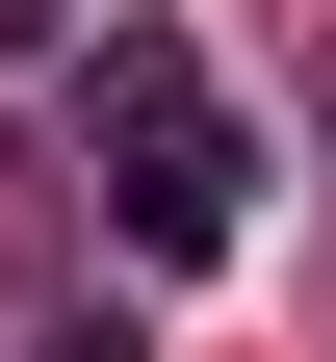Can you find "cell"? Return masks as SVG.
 Here are the masks:
<instances>
[{
  "mask_svg": "<svg viewBox=\"0 0 336 362\" xmlns=\"http://www.w3.org/2000/svg\"><path fill=\"white\" fill-rule=\"evenodd\" d=\"M78 156H104V233L156 259V285H207V259L259 233V104H233L181 26H104V52H78Z\"/></svg>",
  "mask_w": 336,
  "mask_h": 362,
  "instance_id": "1",
  "label": "cell"
},
{
  "mask_svg": "<svg viewBox=\"0 0 336 362\" xmlns=\"http://www.w3.org/2000/svg\"><path fill=\"white\" fill-rule=\"evenodd\" d=\"M26 362H156V337H129V310H52V337H26Z\"/></svg>",
  "mask_w": 336,
  "mask_h": 362,
  "instance_id": "2",
  "label": "cell"
},
{
  "mask_svg": "<svg viewBox=\"0 0 336 362\" xmlns=\"http://www.w3.org/2000/svg\"><path fill=\"white\" fill-rule=\"evenodd\" d=\"M0 52H52V0H0Z\"/></svg>",
  "mask_w": 336,
  "mask_h": 362,
  "instance_id": "3",
  "label": "cell"
}]
</instances>
